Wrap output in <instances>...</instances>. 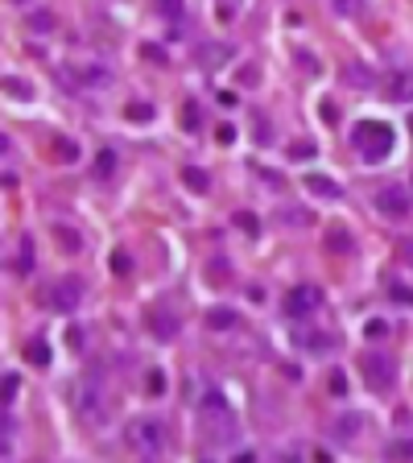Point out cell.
<instances>
[{"label":"cell","instance_id":"obj_1","mask_svg":"<svg viewBox=\"0 0 413 463\" xmlns=\"http://www.w3.org/2000/svg\"><path fill=\"white\" fill-rule=\"evenodd\" d=\"M70 406L87 426H103L108 422V389L99 385V377H79L70 389Z\"/></svg>","mask_w":413,"mask_h":463},{"label":"cell","instance_id":"obj_2","mask_svg":"<svg viewBox=\"0 0 413 463\" xmlns=\"http://www.w3.org/2000/svg\"><path fill=\"white\" fill-rule=\"evenodd\" d=\"M352 145L364 161H385L393 153V128L381 124V120H364L352 128Z\"/></svg>","mask_w":413,"mask_h":463},{"label":"cell","instance_id":"obj_3","mask_svg":"<svg viewBox=\"0 0 413 463\" xmlns=\"http://www.w3.org/2000/svg\"><path fill=\"white\" fill-rule=\"evenodd\" d=\"M203 414H207V435H211V443H232V439H236V418H232V410L223 406L219 393H207V397H203Z\"/></svg>","mask_w":413,"mask_h":463},{"label":"cell","instance_id":"obj_4","mask_svg":"<svg viewBox=\"0 0 413 463\" xmlns=\"http://www.w3.org/2000/svg\"><path fill=\"white\" fill-rule=\"evenodd\" d=\"M364 381H368L372 393H389L397 385V364L389 356H381V352H368L364 356Z\"/></svg>","mask_w":413,"mask_h":463},{"label":"cell","instance_id":"obj_5","mask_svg":"<svg viewBox=\"0 0 413 463\" xmlns=\"http://www.w3.org/2000/svg\"><path fill=\"white\" fill-rule=\"evenodd\" d=\"M46 302H50V311L70 315V311L83 302V282H79V277H62V282H54L50 294H46Z\"/></svg>","mask_w":413,"mask_h":463},{"label":"cell","instance_id":"obj_6","mask_svg":"<svg viewBox=\"0 0 413 463\" xmlns=\"http://www.w3.org/2000/svg\"><path fill=\"white\" fill-rule=\"evenodd\" d=\"M128 447L141 451V455H157L165 447V431L157 422H132L128 426Z\"/></svg>","mask_w":413,"mask_h":463},{"label":"cell","instance_id":"obj_7","mask_svg":"<svg viewBox=\"0 0 413 463\" xmlns=\"http://www.w3.org/2000/svg\"><path fill=\"white\" fill-rule=\"evenodd\" d=\"M372 203H376V211L389 215V219H405V215H410V195H405V186H397V182L381 186V190L372 195Z\"/></svg>","mask_w":413,"mask_h":463},{"label":"cell","instance_id":"obj_8","mask_svg":"<svg viewBox=\"0 0 413 463\" xmlns=\"http://www.w3.org/2000/svg\"><path fill=\"white\" fill-rule=\"evenodd\" d=\"M319 306H323L319 286H294L290 298H285V315H290V319H306V315H314Z\"/></svg>","mask_w":413,"mask_h":463},{"label":"cell","instance_id":"obj_9","mask_svg":"<svg viewBox=\"0 0 413 463\" xmlns=\"http://www.w3.org/2000/svg\"><path fill=\"white\" fill-rule=\"evenodd\" d=\"M74 83H79V87H91V91H103V87L112 83V70L87 62V66H74Z\"/></svg>","mask_w":413,"mask_h":463},{"label":"cell","instance_id":"obj_10","mask_svg":"<svg viewBox=\"0 0 413 463\" xmlns=\"http://www.w3.org/2000/svg\"><path fill=\"white\" fill-rule=\"evenodd\" d=\"M302 186H306L310 195H319V199H343V186H339V182H331L327 174H306V178H302Z\"/></svg>","mask_w":413,"mask_h":463},{"label":"cell","instance_id":"obj_11","mask_svg":"<svg viewBox=\"0 0 413 463\" xmlns=\"http://www.w3.org/2000/svg\"><path fill=\"white\" fill-rule=\"evenodd\" d=\"M149 331H153L157 339H174V335H178V319H174L170 311L153 306V311H149Z\"/></svg>","mask_w":413,"mask_h":463},{"label":"cell","instance_id":"obj_12","mask_svg":"<svg viewBox=\"0 0 413 463\" xmlns=\"http://www.w3.org/2000/svg\"><path fill=\"white\" fill-rule=\"evenodd\" d=\"M199 62H203L207 70H215V66L232 62V46H223V41H207V46H199Z\"/></svg>","mask_w":413,"mask_h":463},{"label":"cell","instance_id":"obj_13","mask_svg":"<svg viewBox=\"0 0 413 463\" xmlns=\"http://www.w3.org/2000/svg\"><path fill=\"white\" fill-rule=\"evenodd\" d=\"M203 323H207V331H219V335H223V331H236V327H240V315L228 311V306H215V311H207Z\"/></svg>","mask_w":413,"mask_h":463},{"label":"cell","instance_id":"obj_14","mask_svg":"<svg viewBox=\"0 0 413 463\" xmlns=\"http://www.w3.org/2000/svg\"><path fill=\"white\" fill-rule=\"evenodd\" d=\"M385 87H389V99H413V70H405V66L393 70Z\"/></svg>","mask_w":413,"mask_h":463},{"label":"cell","instance_id":"obj_15","mask_svg":"<svg viewBox=\"0 0 413 463\" xmlns=\"http://www.w3.org/2000/svg\"><path fill=\"white\" fill-rule=\"evenodd\" d=\"M360 426H364V414H343V418L335 422V439H356Z\"/></svg>","mask_w":413,"mask_h":463},{"label":"cell","instance_id":"obj_16","mask_svg":"<svg viewBox=\"0 0 413 463\" xmlns=\"http://www.w3.org/2000/svg\"><path fill=\"white\" fill-rule=\"evenodd\" d=\"M25 360L37 364V368H46V364H50V348H46L41 339H29V344H25Z\"/></svg>","mask_w":413,"mask_h":463},{"label":"cell","instance_id":"obj_17","mask_svg":"<svg viewBox=\"0 0 413 463\" xmlns=\"http://www.w3.org/2000/svg\"><path fill=\"white\" fill-rule=\"evenodd\" d=\"M389 460H393V463H413V439H397V443H389Z\"/></svg>","mask_w":413,"mask_h":463},{"label":"cell","instance_id":"obj_18","mask_svg":"<svg viewBox=\"0 0 413 463\" xmlns=\"http://www.w3.org/2000/svg\"><path fill=\"white\" fill-rule=\"evenodd\" d=\"M116 174V153L112 149H99V157H95V178H112Z\"/></svg>","mask_w":413,"mask_h":463},{"label":"cell","instance_id":"obj_19","mask_svg":"<svg viewBox=\"0 0 413 463\" xmlns=\"http://www.w3.org/2000/svg\"><path fill=\"white\" fill-rule=\"evenodd\" d=\"M182 182H186L190 190H199V195H207V186H211V182H207V174H203V170H194V166H186V170H182Z\"/></svg>","mask_w":413,"mask_h":463},{"label":"cell","instance_id":"obj_20","mask_svg":"<svg viewBox=\"0 0 413 463\" xmlns=\"http://www.w3.org/2000/svg\"><path fill=\"white\" fill-rule=\"evenodd\" d=\"M4 95H17V99H29V95H33V87H29L25 79L8 75V79H4Z\"/></svg>","mask_w":413,"mask_h":463},{"label":"cell","instance_id":"obj_21","mask_svg":"<svg viewBox=\"0 0 413 463\" xmlns=\"http://www.w3.org/2000/svg\"><path fill=\"white\" fill-rule=\"evenodd\" d=\"M343 79H347V83H356V87H368V83H372V70H364L360 62H352V66L343 70Z\"/></svg>","mask_w":413,"mask_h":463},{"label":"cell","instance_id":"obj_22","mask_svg":"<svg viewBox=\"0 0 413 463\" xmlns=\"http://www.w3.org/2000/svg\"><path fill=\"white\" fill-rule=\"evenodd\" d=\"M331 8H335L339 17H360V12H364V0H331Z\"/></svg>","mask_w":413,"mask_h":463},{"label":"cell","instance_id":"obj_23","mask_svg":"<svg viewBox=\"0 0 413 463\" xmlns=\"http://www.w3.org/2000/svg\"><path fill=\"white\" fill-rule=\"evenodd\" d=\"M182 124H186L190 132H199V104H194V99L182 104Z\"/></svg>","mask_w":413,"mask_h":463},{"label":"cell","instance_id":"obj_24","mask_svg":"<svg viewBox=\"0 0 413 463\" xmlns=\"http://www.w3.org/2000/svg\"><path fill=\"white\" fill-rule=\"evenodd\" d=\"M236 228H244L248 236H256V232H261V219H256L252 211H236Z\"/></svg>","mask_w":413,"mask_h":463},{"label":"cell","instance_id":"obj_25","mask_svg":"<svg viewBox=\"0 0 413 463\" xmlns=\"http://www.w3.org/2000/svg\"><path fill=\"white\" fill-rule=\"evenodd\" d=\"M54 236H58V244H62L66 253H79V244H83L79 236H70V228H54Z\"/></svg>","mask_w":413,"mask_h":463},{"label":"cell","instance_id":"obj_26","mask_svg":"<svg viewBox=\"0 0 413 463\" xmlns=\"http://www.w3.org/2000/svg\"><path fill=\"white\" fill-rule=\"evenodd\" d=\"M29 29H33V33H46V29H54V17H50V12H33V17H29Z\"/></svg>","mask_w":413,"mask_h":463},{"label":"cell","instance_id":"obj_27","mask_svg":"<svg viewBox=\"0 0 413 463\" xmlns=\"http://www.w3.org/2000/svg\"><path fill=\"white\" fill-rule=\"evenodd\" d=\"M364 335H368V339H385V335H389V323H385V319H368Z\"/></svg>","mask_w":413,"mask_h":463},{"label":"cell","instance_id":"obj_28","mask_svg":"<svg viewBox=\"0 0 413 463\" xmlns=\"http://www.w3.org/2000/svg\"><path fill=\"white\" fill-rule=\"evenodd\" d=\"M0 389H4V402H12V397H17V389H21V377H17V373H4Z\"/></svg>","mask_w":413,"mask_h":463},{"label":"cell","instance_id":"obj_29","mask_svg":"<svg viewBox=\"0 0 413 463\" xmlns=\"http://www.w3.org/2000/svg\"><path fill=\"white\" fill-rule=\"evenodd\" d=\"M124 116H128V120H149V116H153V108H149V104H128V108H124Z\"/></svg>","mask_w":413,"mask_h":463},{"label":"cell","instance_id":"obj_30","mask_svg":"<svg viewBox=\"0 0 413 463\" xmlns=\"http://www.w3.org/2000/svg\"><path fill=\"white\" fill-rule=\"evenodd\" d=\"M281 219H285V224H302V228H306V224H314V215H310L306 207H302V211H281Z\"/></svg>","mask_w":413,"mask_h":463},{"label":"cell","instance_id":"obj_31","mask_svg":"<svg viewBox=\"0 0 413 463\" xmlns=\"http://www.w3.org/2000/svg\"><path fill=\"white\" fill-rule=\"evenodd\" d=\"M389 294H393V302H401V306H413V286H393Z\"/></svg>","mask_w":413,"mask_h":463},{"label":"cell","instance_id":"obj_32","mask_svg":"<svg viewBox=\"0 0 413 463\" xmlns=\"http://www.w3.org/2000/svg\"><path fill=\"white\" fill-rule=\"evenodd\" d=\"M327 244H331V248H343V253H347V248H352V236H347L343 228H335V236H327Z\"/></svg>","mask_w":413,"mask_h":463},{"label":"cell","instance_id":"obj_33","mask_svg":"<svg viewBox=\"0 0 413 463\" xmlns=\"http://www.w3.org/2000/svg\"><path fill=\"white\" fill-rule=\"evenodd\" d=\"M33 269V248H29V240L21 244V261H17V273H29Z\"/></svg>","mask_w":413,"mask_h":463},{"label":"cell","instance_id":"obj_34","mask_svg":"<svg viewBox=\"0 0 413 463\" xmlns=\"http://www.w3.org/2000/svg\"><path fill=\"white\" fill-rule=\"evenodd\" d=\"M141 58H153V62H165V50H161V46H153V41H145V46H141Z\"/></svg>","mask_w":413,"mask_h":463},{"label":"cell","instance_id":"obj_35","mask_svg":"<svg viewBox=\"0 0 413 463\" xmlns=\"http://www.w3.org/2000/svg\"><path fill=\"white\" fill-rule=\"evenodd\" d=\"M54 149H58V153H62V157H70V161H74V157H79V145H70V141H62V137H58V141H54Z\"/></svg>","mask_w":413,"mask_h":463},{"label":"cell","instance_id":"obj_36","mask_svg":"<svg viewBox=\"0 0 413 463\" xmlns=\"http://www.w3.org/2000/svg\"><path fill=\"white\" fill-rule=\"evenodd\" d=\"M112 269H116V273L124 277V273L132 269V261H128V253H116V257H112Z\"/></svg>","mask_w":413,"mask_h":463},{"label":"cell","instance_id":"obj_37","mask_svg":"<svg viewBox=\"0 0 413 463\" xmlns=\"http://www.w3.org/2000/svg\"><path fill=\"white\" fill-rule=\"evenodd\" d=\"M215 137H219V145H232V141H236V128H232V124H219Z\"/></svg>","mask_w":413,"mask_h":463},{"label":"cell","instance_id":"obj_38","mask_svg":"<svg viewBox=\"0 0 413 463\" xmlns=\"http://www.w3.org/2000/svg\"><path fill=\"white\" fill-rule=\"evenodd\" d=\"M290 153H294V157H314V145H310V141H298Z\"/></svg>","mask_w":413,"mask_h":463},{"label":"cell","instance_id":"obj_39","mask_svg":"<svg viewBox=\"0 0 413 463\" xmlns=\"http://www.w3.org/2000/svg\"><path fill=\"white\" fill-rule=\"evenodd\" d=\"M331 393H339V397L347 393V377H343V373H335V377H331Z\"/></svg>","mask_w":413,"mask_h":463},{"label":"cell","instance_id":"obj_40","mask_svg":"<svg viewBox=\"0 0 413 463\" xmlns=\"http://www.w3.org/2000/svg\"><path fill=\"white\" fill-rule=\"evenodd\" d=\"M219 104H223V108H236V104H240V95H236V91H223V95H219Z\"/></svg>","mask_w":413,"mask_h":463},{"label":"cell","instance_id":"obj_41","mask_svg":"<svg viewBox=\"0 0 413 463\" xmlns=\"http://www.w3.org/2000/svg\"><path fill=\"white\" fill-rule=\"evenodd\" d=\"M161 12H174V17H178V12H182V4H178V0H161Z\"/></svg>","mask_w":413,"mask_h":463},{"label":"cell","instance_id":"obj_42","mask_svg":"<svg viewBox=\"0 0 413 463\" xmlns=\"http://www.w3.org/2000/svg\"><path fill=\"white\" fill-rule=\"evenodd\" d=\"M236 463H256V455H252V451H244V455H236Z\"/></svg>","mask_w":413,"mask_h":463},{"label":"cell","instance_id":"obj_43","mask_svg":"<svg viewBox=\"0 0 413 463\" xmlns=\"http://www.w3.org/2000/svg\"><path fill=\"white\" fill-rule=\"evenodd\" d=\"M12 4H25V0H12Z\"/></svg>","mask_w":413,"mask_h":463},{"label":"cell","instance_id":"obj_44","mask_svg":"<svg viewBox=\"0 0 413 463\" xmlns=\"http://www.w3.org/2000/svg\"><path fill=\"white\" fill-rule=\"evenodd\" d=\"M410 128H413V116H410Z\"/></svg>","mask_w":413,"mask_h":463}]
</instances>
